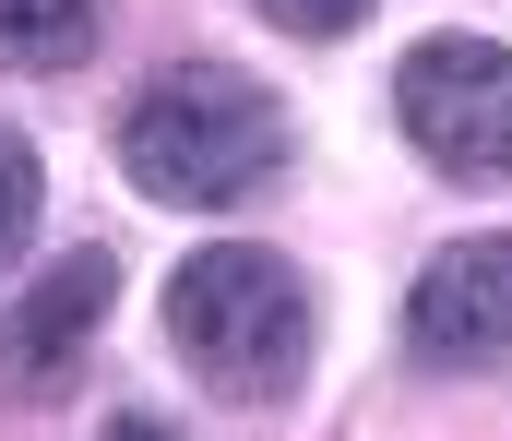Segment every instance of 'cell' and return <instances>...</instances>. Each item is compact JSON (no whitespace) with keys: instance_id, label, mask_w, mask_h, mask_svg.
<instances>
[{"instance_id":"6da1fadb","label":"cell","mask_w":512,"mask_h":441,"mask_svg":"<svg viewBox=\"0 0 512 441\" xmlns=\"http://www.w3.org/2000/svg\"><path fill=\"white\" fill-rule=\"evenodd\" d=\"M120 167H131L143 203L227 215V203H251L262 179L286 167V108L262 96L251 72H227V60H179V72H155V84L131 96Z\"/></svg>"},{"instance_id":"7a4b0ae2","label":"cell","mask_w":512,"mask_h":441,"mask_svg":"<svg viewBox=\"0 0 512 441\" xmlns=\"http://www.w3.org/2000/svg\"><path fill=\"white\" fill-rule=\"evenodd\" d=\"M167 334H179V358L203 370V394L274 406V394H298V370H310V287L286 275V251L227 239V251H191V263L167 275Z\"/></svg>"},{"instance_id":"3957f363","label":"cell","mask_w":512,"mask_h":441,"mask_svg":"<svg viewBox=\"0 0 512 441\" xmlns=\"http://www.w3.org/2000/svg\"><path fill=\"white\" fill-rule=\"evenodd\" d=\"M393 120L441 179H512V48L501 36H417L393 72Z\"/></svg>"},{"instance_id":"277c9868","label":"cell","mask_w":512,"mask_h":441,"mask_svg":"<svg viewBox=\"0 0 512 441\" xmlns=\"http://www.w3.org/2000/svg\"><path fill=\"white\" fill-rule=\"evenodd\" d=\"M405 358L417 370H489V358H512V239H453V251L417 263Z\"/></svg>"},{"instance_id":"5b68a950","label":"cell","mask_w":512,"mask_h":441,"mask_svg":"<svg viewBox=\"0 0 512 441\" xmlns=\"http://www.w3.org/2000/svg\"><path fill=\"white\" fill-rule=\"evenodd\" d=\"M108 298H120V263H108V251H60L36 287L0 310V382H12V394H60L72 358L96 346Z\"/></svg>"},{"instance_id":"8992f818","label":"cell","mask_w":512,"mask_h":441,"mask_svg":"<svg viewBox=\"0 0 512 441\" xmlns=\"http://www.w3.org/2000/svg\"><path fill=\"white\" fill-rule=\"evenodd\" d=\"M96 24H108V0H0V60L12 72H72L96 48Z\"/></svg>"},{"instance_id":"52a82bcc","label":"cell","mask_w":512,"mask_h":441,"mask_svg":"<svg viewBox=\"0 0 512 441\" xmlns=\"http://www.w3.org/2000/svg\"><path fill=\"white\" fill-rule=\"evenodd\" d=\"M36 215H48V167H36V144H24V132H0V263H24Z\"/></svg>"},{"instance_id":"ba28073f","label":"cell","mask_w":512,"mask_h":441,"mask_svg":"<svg viewBox=\"0 0 512 441\" xmlns=\"http://www.w3.org/2000/svg\"><path fill=\"white\" fill-rule=\"evenodd\" d=\"M262 24H286V36H346V24H370V0H251Z\"/></svg>"},{"instance_id":"9c48e42d","label":"cell","mask_w":512,"mask_h":441,"mask_svg":"<svg viewBox=\"0 0 512 441\" xmlns=\"http://www.w3.org/2000/svg\"><path fill=\"white\" fill-rule=\"evenodd\" d=\"M96 441H179V430H167V418H143V406H131V418H108V430H96Z\"/></svg>"}]
</instances>
